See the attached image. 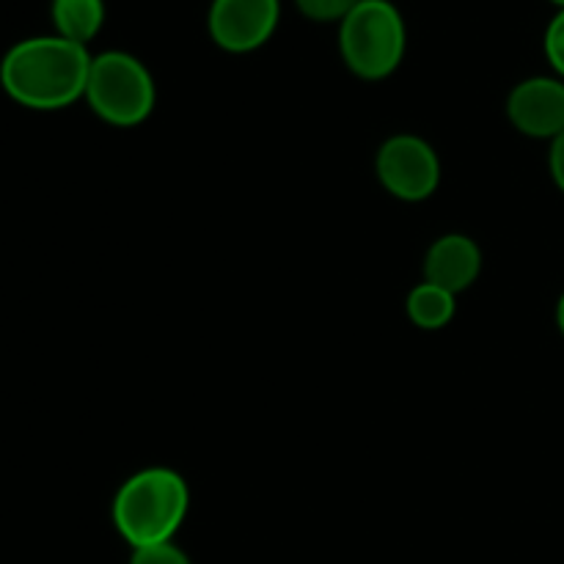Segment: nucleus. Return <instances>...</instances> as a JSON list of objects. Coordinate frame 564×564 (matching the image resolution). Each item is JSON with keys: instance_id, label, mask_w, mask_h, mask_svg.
<instances>
[{"instance_id": "4", "label": "nucleus", "mask_w": 564, "mask_h": 564, "mask_svg": "<svg viewBox=\"0 0 564 564\" xmlns=\"http://www.w3.org/2000/svg\"><path fill=\"white\" fill-rule=\"evenodd\" d=\"M88 108L113 127H138L158 105L152 72L124 50L94 55L86 86Z\"/></svg>"}, {"instance_id": "3", "label": "nucleus", "mask_w": 564, "mask_h": 564, "mask_svg": "<svg viewBox=\"0 0 564 564\" xmlns=\"http://www.w3.org/2000/svg\"><path fill=\"white\" fill-rule=\"evenodd\" d=\"M408 31L391 0H358L339 22V53L347 69L361 80H386L405 58Z\"/></svg>"}, {"instance_id": "1", "label": "nucleus", "mask_w": 564, "mask_h": 564, "mask_svg": "<svg viewBox=\"0 0 564 564\" xmlns=\"http://www.w3.org/2000/svg\"><path fill=\"white\" fill-rule=\"evenodd\" d=\"M94 55L64 36H33L17 42L0 61V86L17 105L61 110L86 97Z\"/></svg>"}, {"instance_id": "10", "label": "nucleus", "mask_w": 564, "mask_h": 564, "mask_svg": "<svg viewBox=\"0 0 564 564\" xmlns=\"http://www.w3.org/2000/svg\"><path fill=\"white\" fill-rule=\"evenodd\" d=\"M408 319L422 330H441L455 319L457 312V295L441 290L435 284H419L413 286L411 295L405 301Z\"/></svg>"}, {"instance_id": "9", "label": "nucleus", "mask_w": 564, "mask_h": 564, "mask_svg": "<svg viewBox=\"0 0 564 564\" xmlns=\"http://www.w3.org/2000/svg\"><path fill=\"white\" fill-rule=\"evenodd\" d=\"M55 33L86 47L105 25V0H53Z\"/></svg>"}, {"instance_id": "2", "label": "nucleus", "mask_w": 564, "mask_h": 564, "mask_svg": "<svg viewBox=\"0 0 564 564\" xmlns=\"http://www.w3.org/2000/svg\"><path fill=\"white\" fill-rule=\"evenodd\" d=\"M191 490L174 468L154 466L132 474L113 499V523L132 549L171 543L187 518Z\"/></svg>"}, {"instance_id": "11", "label": "nucleus", "mask_w": 564, "mask_h": 564, "mask_svg": "<svg viewBox=\"0 0 564 564\" xmlns=\"http://www.w3.org/2000/svg\"><path fill=\"white\" fill-rule=\"evenodd\" d=\"M297 11L312 22H341L358 0H295Z\"/></svg>"}, {"instance_id": "13", "label": "nucleus", "mask_w": 564, "mask_h": 564, "mask_svg": "<svg viewBox=\"0 0 564 564\" xmlns=\"http://www.w3.org/2000/svg\"><path fill=\"white\" fill-rule=\"evenodd\" d=\"M545 55L556 75L564 80V9H560V14L551 20L549 31H545Z\"/></svg>"}, {"instance_id": "8", "label": "nucleus", "mask_w": 564, "mask_h": 564, "mask_svg": "<svg viewBox=\"0 0 564 564\" xmlns=\"http://www.w3.org/2000/svg\"><path fill=\"white\" fill-rule=\"evenodd\" d=\"M479 273H482V251L466 235L438 237L424 257V281L452 295L471 290Z\"/></svg>"}, {"instance_id": "16", "label": "nucleus", "mask_w": 564, "mask_h": 564, "mask_svg": "<svg viewBox=\"0 0 564 564\" xmlns=\"http://www.w3.org/2000/svg\"><path fill=\"white\" fill-rule=\"evenodd\" d=\"M551 3H556V6H560V9H564V0H551Z\"/></svg>"}, {"instance_id": "5", "label": "nucleus", "mask_w": 564, "mask_h": 564, "mask_svg": "<svg viewBox=\"0 0 564 564\" xmlns=\"http://www.w3.org/2000/svg\"><path fill=\"white\" fill-rule=\"evenodd\" d=\"M375 171L386 193L408 204L427 202L441 185L438 152L424 138L411 135V132L389 138L380 147Z\"/></svg>"}, {"instance_id": "6", "label": "nucleus", "mask_w": 564, "mask_h": 564, "mask_svg": "<svg viewBox=\"0 0 564 564\" xmlns=\"http://www.w3.org/2000/svg\"><path fill=\"white\" fill-rule=\"evenodd\" d=\"M281 20V0H213L209 39L226 53H253L270 42Z\"/></svg>"}, {"instance_id": "14", "label": "nucleus", "mask_w": 564, "mask_h": 564, "mask_svg": "<svg viewBox=\"0 0 564 564\" xmlns=\"http://www.w3.org/2000/svg\"><path fill=\"white\" fill-rule=\"evenodd\" d=\"M549 165H551V176H554L556 187L564 193V132L560 138H554V141H551Z\"/></svg>"}, {"instance_id": "12", "label": "nucleus", "mask_w": 564, "mask_h": 564, "mask_svg": "<svg viewBox=\"0 0 564 564\" xmlns=\"http://www.w3.org/2000/svg\"><path fill=\"white\" fill-rule=\"evenodd\" d=\"M130 564H193L191 556L171 543H160V545H147V549H132Z\"/></svg>"}, {"instance_id": "15", "label": "nucleus", "mask_w": 564, "mask_h": 564, "mask_svg": "<svg viewBox=\"0 0 564 564\" xmlns=\"http://www.w3.org/2000/svg\"><path fill=\"white\" fill-rule=\"evenodd\" d=\"M556 325H560V330L564 336V295L560 297V303H556Z\"/></svg>"}, {"instance_id": "7", "label": "nucleus", "mask_w": 564, "mask_h": 564, "mask_svg": "<svg viewBox=\"0 0 564 564\" xmlns=\"http://www.w3.org/2000/svg\"><path fill=\"white\" fill-rule=\"evenodd\" d=\"M507 116L521 135L554 141L564 132V80L529 77L507 97Z\"/></svg>"}]
</instances>
